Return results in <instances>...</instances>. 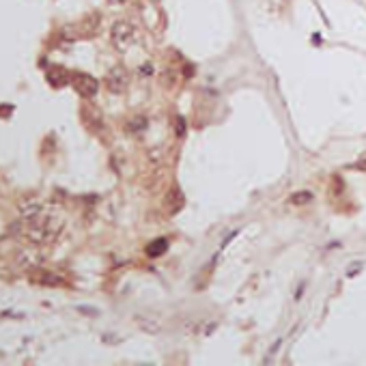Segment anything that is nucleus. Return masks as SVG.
I'll list each match as a JSON object with an SVG mask.
<instances>
[{
  "label": "nucleus",
  "instance_id": "1",
  "mask_svg": "<svg viewBox=\"0 0 366 366\" xmlns=\"http://www.w3.org/2000/svg\"><path fill=\"white\" fill-rule=\"evenodd\" d=\"M22 224H24V237L33 246H50L56 242L62 228H65V218L58 216L54 209L46 207L39 216L22 220Z\"/></svg>",
  "mask_w": 366,
  "mask_h": 366
},
{
  "label": "nucleus",
  "instance_id": "2",
  "mask_svg": "<svg viewBox=\"0 0 366 366\" xmlns=\"http://www.w3.org/2000/svg\"><path fill=\"white\" fill-rule=\"evenodd\" d=\"M110 39H112V46L117 48L119 52H125L136 41V28H134V24L125 22V19L114 22L112 30H110Z\"/></svg>",
  "mask_w": 366,
  "mask_h": 366
},
{
  "label": "nucleus",
  "instance_id": "3",
  "mask_svg": "<svg viewBox=\"0 0 366 366\" xmlns=\"http://www.w3.org/2000/svg\"><path fill=\"white\" fill-rule=\"evenodd\" d=\"M71 84H73V89H76L78 95L84 97V99H93L99 91V82L93 76H89V73H73Z\"/></svg>",
  "mask_w": 366,
  "mask_h": 366
},
{
  "label": "nucleus",
  "instance_id": "4",
  "mask_svg": "<svg viewBox=\"0 0 366 366\" xmlns=\"http://www.w3.org/2000/svg\"><path fill=\"white\" fill-rule=\"evenodd\" d=\"M130 84V73L125 67L117 65V67H112L108 73H106V87L110 93H114V95H119V93H123L125 89H127Z\"/></svg>",
  "mask_w": 366,
  "mask_h": 366
},
{
  "label": "nucleus",
  "instance_id": "5",
  "mask_svg": "<svg viewBox=\"0 0 366 366\" xmlns=\"http://www.w3.org/2000/svg\"><path fill=\"white\" fill-rule=\"evenodd\" d=\"M46 207L48 205L44 201H39L37 196H28V198H22V201L17 203V211H19V216H22V220H30V218L39 216Z\"/></svg>",
  "mask_w": 366,
  "mask_h": 366
},
{
  "label": "nucleus",
  "instance_id": "6",
  "mask_svg": "<svg viewBox=\"0 0 366 366\" xmlns=\"http://www.w3.org/2000/svg\"><path fill=\"white\" fill-rule=\"evenodd\" d=\"M28 280L30 282H35V285H46V287H56L60 285V278L54 274V271H48V269H28Z\"/></svg>",
  "mask_w": 366,
  "mask_h": 366
},
{
  "label": "nucleus",
  "instance_id": "7",
  "mask_svg": "<svg viewBox=\"0 0 366 366\" xmlns=\"http://www.w3.org/2000/svg\"><path fill=\"white\" fill-rule=\"evenodd\" d=\"M46 80L50 82V87L54 89H60V87H67L71 82V76L67 69H62L60 65H52L46 69Z\"/></svg>",
  "mask_w": 366,
  "mask_h": 366
},
{
  "label": "nucleus",
  "instance_id": "8",
  "mask_svg": "<svg viewBox=\"0 0 366 366\" xmlns=\"http://www.w3.org/2000/svg\"><path fill=\"white\" fill-rule=\"evenodd\" d=\"M82 121H84V125L93 134L103 132V119H101V112L97 108H93V106L82 108Z\"/></svg>",
  "mask_w": 366,
  "mask_h": 366
},
{
  "label": "nucleus",
  "instance_id": "9",
  "mask_svg": "<svg viewBox=\"0 0 366 366\" xmlns=\"http://www.w3.org/2000/svg\"><path fill=\"white\" fill-rule=\"evenodd\" d=\"M166 252H168V239H164V237L155 239V242H151L149 246H146V254H149L151 259L162 256V254H166Z\"/></svg>",
  "mask_w": 366,
  "mask_h": 366
},
{
  "label": "nucleus",
  "instance_id": "10",
  "mask_svg": "<svg viewBox=\"0 0 366 366\" xmlns=\"http://www.w3.org/2000/svg\"><path fill=\"white\" fill-rule=\"evenodd\" d=\"M125 130H127L130 134H140V132L146 130V119L142 117V114H136V117H132V119L127 121Z\"/></svg>",
  "mask_w": 366,
  "mask_h": 366
},
{
  "label": "nucleus",
  "instance_id": "11",
  "mask_svg": "<svg viewBox=\"0 0 366 366\" xmlns=\"http://www.w3.org/2000/svg\"><path fill=\"white\" fill-rule=\"evenodd\" d=\"M291 203L293 205H306V203H312V194L310 192H295L291 196Z\"/></svg>",
  "mask_w": 366,
  "mask_h": 366
},
{
  "label": "nucleus",
  "instance_id": "12",
  "mask_svg": "<svg viewBox=\"0 0 366 366\" xmlns=\"http://www.w3.org/2000/svg\"><path fill=\"white\" fill-rule=\"evenodd\" d=\"M175 125H177V136H179V138H183L185 132H187L185 119H183V117H175Z\"/></svg>",
  "mask_w": 366,
  "mask_h": 366
},
{
  "label": "nucleus",
  "instance_id": "13",
  "mask_svg": "<svg viewBox=\"0 0 366 366\" xmlns=\"http://www.w3.org/2000/svg\"><path fill=\"white\" fill-rule=\"evenodd\" d=\"M190 76H194V67L185 65V78H190Z\"/></svg>",
  "mask_w": 366,
  "mask_h": 366
},
{
  "label": "nucleus",
  "instance_id": "14",
  "mask_svg": "<svg viewBox=\"0 0 366 366\" xmlns=\"http://www.w3.org/2000/svg\"><path fill=\"white\" fill-rule=\"evenodd\" d=\"M108 3H110V5H123L125 0H108Z\"/></svg>",
  "mask_w": 366,
  "mask_h": 366
}]
</instances>
